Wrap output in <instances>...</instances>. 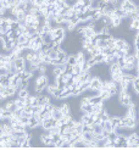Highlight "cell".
Here are the masks:
<instances>
[{
  "instance_id": "obj_1",
  "label": "cell",
  "mask_w": 139,
  "mask_h": 156,
  "mask_svg": "<svg viewBox=\"0 0 139 156\" xmlns=\"http://www.w3.org/2000/svg\"><path fill=\"white\" fill-rule=\"evenodd\" d=\"M118 6L121 7L122 10H123L127 16H132V14H134L137 10H138V6L137 4L133 1V0H121L120 4H118Z\"/></svg>"
},
{
  "instance_id": "obj_2",
  "label": "cell",
  "mask_w": 139,
  "mask_h": 156,
  "mask_svg": "<svg viewBox=\"0 0 139 156\" xmlns=\"http://www.w3.org/2000/svg\"><path fill=\"white\" fill-rule=\"evenodd\" d=\"M103 83H104L103 78H100L99 76H93L90 83H89V90H93V92H96L99 94V92L103 89Z\"/></svg>"
},
{
  "instance_id": "obj_3",
  "label": "cell",
  "mask_w": 139,
  "mask_h": 156,
  "mask_svg": "<svg viewBox=\"0 0 139 156\" xmlns=\"http://www.w3.org/2000/svg\"><path fill=\"white\" fill-rule=\"evenodd\" d=\"M14 66H15V68L18 71V73H21L23 69H26L27 62H26V60H24V57H23V56L16 57L15 61H14Z\"/></svg>"
},
{
  "instance_id": "obj_4",
  "label": "cell",
  "mask_w": 139,
  "mask_h": 156,
  "mask_svg": "<svg viewBox=\"0 0 139 156\" xmlns=\"http://www.w3.org/2000/svg\"><path fill=\"white\" fill-rule=\"evenodd\" d=\"M55 123H56V120H54V118H47V120H43V122H42V128L43 129H50L51 127H54L55 126Z\"/></svg>"
},
{
  "instance_id": "obj_5",
  "label": "cell",
  "mask_w": 139,
  "mask_h": 156,
  "mask_svg": "<svg viewBox=\"0 0 139 156\" xmlns=\"http://www.w3.org/2000/svg\"><path fill=\"white\" fill-rule=\"evenodd\" d=\"M101 126H103V128H104L105 132H108V133L115 132V127L112 126V123H111V121H110V118H109V120H106V121L101 122Z\"/></svg>"
},
{
  "instance_id": "obj_6",
  "label": "cell",
  "mask_w": 139,
  "mask_h": 156,
  "mask_svg": "<svg viewBox=\"0 0 139 156\" xmlns=\"http://www.w3.org/2000/svg\"><path fill=\"white\" fill-rule=\"evenodd\" d=\"M60 110H61V112H62L64 116L72 115V112H71V106H70L68 102H62V104L60 105Z\"/></svg>"
},
{
  "instance_id": "obj_7",
  "label": "cell",
  "mask_w": 139,
  "mask_h": 156,
  "mask_svg": "<svg viewBox=\"0 0 139 156\" xmlns=\"http://www.w3.org/2000/svg\"><path fill=\"white\" fill-rule=\"evenodd\" d=\"M39 126H40V122L37 120L34 116H32V117L30 118V123H28V127L33 129V128H37V127H39Z\"/></svg>"
},
{
  "instance_id": "obj_8",
  "label": "cell",
  "mask_w": 139,
  "mask_h": 156,
  "mask_svg": "<svg viewBox=\"0 0 139 156\" xmlns=\"http://www.w3.org/2000/svg\"><path fill=\"white\" fill-rule=\"evenodd\" d=\"M103 98H101L99 94H96V95H93L90 96V104L92 105H95V104H99V102H103Z\"/></svg>"
},
{
  "instance_id": "obj_9",
  "label": "cell",
  "mask_w": 139,
  "mask_h": 156,
  "mask_svg": "<svg viewBox=\"0 0 139 156\" xmlns=\"http://www.w3.org/2000/svg\"><path fill=\"white\" fill-rule=\"evenodd\" d=\"M30 94L31 93H30V90H28L27 88H22V89L17 90V96H20V98H27Z\"/></svg>"
},
{
  "instance_id": "obj_10",
  "label": "cell",
  "mask_w": 139,
  "mask_h": 156,
  "mask_svg": "<svg viewBox=\"0 0 139 156\" xmlns=\"http://www.w3.org/2000/svg\"><path fill=\"white\" fill-rule=\"evenodd\" d=\"M82 71V65L81 64H75L72 67V75L76 76V75H79Z\"/></svg>"
},
{
  "instance_id": "obj_11",
  "label": "cell",
  "mask_w": 139,
  "mask_h": 156,
  "mask_svg": "<svg viewBox=\"0 0 139 156\" xmlns=\"http://www.w3.org/2000/svg\"><path fill=\"white\" fill-rule=\"evenodd\" d=\"M77 62L76 61V56H75V54H68V56H67V62L66 64H68V65H75Z\"/></svg>"
},
{
  "instance_id": "obj_12",
  "label": "cell",
  "mask_w": 139,
  "mask_h": 156,
  "mask_svg": "<svg viewBox=\"0 0 139 156\" xmlns=\"http://www.w3.org/2000/svg\"><path fill=\"white\" fill-rule=\"evenodd\" d=\"M43 120H47V118H51V111H48V110H44V112L42 113Z\"/></svg>"
},
{
  "instance_id": "obj_13",
  "label": "cell",
  "mask_w": 139,
  "mask_h": 156,
  "mask_svg": "<svg viewBox=\"0 0 139 156\" xmlns=\"http://www.w3.org/2000/svg\"><path fill=\"white\" fill-rule=\"evenodd\" d=\"M134 143H136V145H137V146H139V135H138V138L136 139V140H134Z\"/></svg>"
},
{
  "instance_id": "obj_14",
  "label": "cell",
  "mask_w": 139,
  "mask_h": 156,
  "mask_svg": "<svg viewBox=\"0 0 139 156\" xmlns=\"http://www.w3.org/2000/svg\"><path fill=\"white\" fill-rule=\"evenodd\" d=\"M1 37H3V33H1V31H0V38H1Z\"/></svg>"
},
{
  "instance_id": "obj_15",
  "label": "cell",
  "mask_w": 139,
  "mask_h": 156,
  "mask_svg": "<svg viewBox=\"0 0 139 156\" xmlns=\"http://www.w3.org/2000/svg\"><path fill=\"white\" fill-rule=\"evenodd\" d=\"M137 125H138V126H139V118H138V123H137Z\"/></svg>"
}]
</instances>
